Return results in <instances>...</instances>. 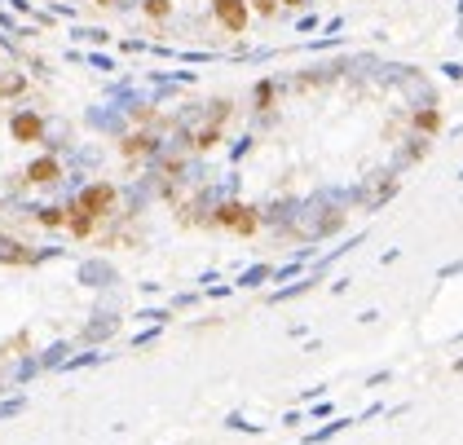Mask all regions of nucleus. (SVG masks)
<instances>
[{
  "instance_id": "nucleus-1",
  "label": "nucleus",
  "mask_w": 463,
  "mask_h": 445,
  "mask_svg": "<svg viewBox=\"0 0 463 445\" xmlns=\"http://www.w3.org/2000/svg\"><path fill=\"white\" fill-rule=\"evenodd\" d=\"M111 203H115V190L111 185H89L84 194H80V203H75V216H89V221H93V216H102Z\"/></svg>"
},
{
  "instance_id": "nucleus-2",
  "label": "nucleus",
  "mask_w": 463,
  "mask_h": 445,
  "mask_svg": "<svg viewBox=\"0 0 463 445\" xmlns=\"http://www.w3.org/2000/svg\"><path fill=\"white\" fill-rule=\"evenodd\" d=\"M217 22L225 31H243L247 27V0H217Z\"/></svg>"
},
{
  "instance_id": "nucleus-3",
  "label": "nucleus",
  "mask_w": 463,
  "mask_h": 445,
  "mask_svg": "<svg viewBox=\"0 0 463 445\" xmlns=\"http://www.w3.org/2000/svg\"><path fill=\"white\" fill-rule=\"evenodd\" d=\"M221 225H230V230H239V234H252L256 230V212L239 208V203H225L221 208Z\"/></svg>"
},
{
  "instance_id": "nucleus-4",
  "label": "nucleus",
  "mask_w": 463,
  "mask_h": 445,
  "mask_svg": "<svg viewBox=\"0 0 463 445\" xmlns=\"http://www.w3.org/2000/svg\"><path fill=\"white\" fill-rule=\"evenodd\" d=\"M14 137L18 141H35L40 137V115H18L14 119Z\"/></svg>"
},
{
  "instance_id": "nucleus-5",
  "label": "nucleus",
  "mask_w": 463,
  "mask_h": 445,
  "mask_svg": "<svg viewBox=\"0 0 463 445\" xmlns=\"http://www.w3.org/2000/svg\"><path fill=\"white\" fill-rule=\"evenodd\" d=\"M27 176H31V181H53V176H57V159H35L27 167Z\"/></svg>"
},
{
  "instance_id": "nucleus-6",
  "label": "nucleus",
  "mask_w": 463,
  "mask_h": 445,
  "mask_svg": "<svg viewBox=\"0 0 463 445\" xmlns=\"http://www.w3.org/2000/svg\"><path fill=\"white\" fill-rule=\"evenodd\" d=\"M415 124H419L424 132H433L437 124H442V115H437V111H419V115H415Z\"/></svg>"
},
{
  "instance_id": "nucleus-7",
  "label": "nucleus",
  "mask_w": 463,
  "mask_h": 445,
  "mask_svg": "<svg viewBox=\"0 0 463 445\" xmlns=\"http://www.w3.org/2000/svg\"><path fill=\"white\" fill-rule=\"evenodd\" d=\"M146 14H150V18H168L172 5H168V0H146Z\"/></svg>"
},
{
  "instance_id": "nucleus-8",
  "label": "nucleus",
  "mask_w": 463,
  "mask_h": 445,
  "mask_svg": "<svg viewBox=\"0 0 463 445\" xmlns=\"http://www.w3.org/2000/svg\"><path fill=\"white\" fill-rule=\"evenodd\" d=\"M22 89V75H5L0 80V98H5V93H18Z\"/></svg>"
},
{
  "instance_id": "nucleus-9",
  "label": "nucleus",
  "mask_w": 463,
  "mask_h": 445,
  "mask_svg": "<svg viewBox=\"0 0 463 445\" xmlns=\"http://www.w3.org/2000/svg\"><path fill=\"white\" fill-rule=\"evenodd\" d=\"M128 154H141V150H150V137H128Z\"/></svg>"
},
{
  "instance_id": "nucleus-10",
  "label": "nucleus",
  "mask_w": 463,
  "mask_h": 445,
  "mask_svg": "<svg viewBox=\"0 0 463 445\" xmlns=\"http://www.w3.org/2000/svg\"><path fill=\"white\" fill-rule=\"evenodd\" d=\"M256 9H260V14H274V9H278V0H256Z\"/></svg>"
},
{
  "instance_id": "nucleus-11",
  "label": "nucleus",
  "mask_w": 463,
  "mask_h": 445,
  "mask_svg": "<svg viewBox=\"0 0 463 445\" xmlns=\"http://www.w3.org/2000/svg\"><path fill=\"white\" fill-rule=\"evenodd\" d=\"M282 5H305V0H282Z\"/></svg>"
},
{
  "instance_id": "nucleus-12",
  "label": "nucleus",
  "mask_w": 463,
  "mask_h": 445,
  "mask_svg": "<svg viewBox=\"0 0 463 445\" xmlns=\"http://www.w3.org/2000/svg\"><path fill=\"white\" fill-rule=\"evenodd\" d=\"M98 5H115V0H98Z\"/></svg>"
}]
</instances>
